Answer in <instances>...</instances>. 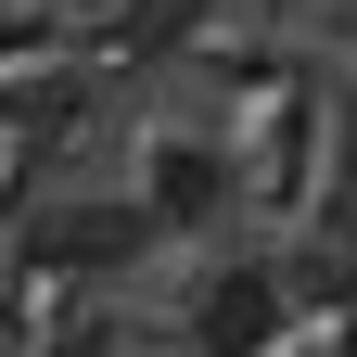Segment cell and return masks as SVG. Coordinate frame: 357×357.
Instances as JSON below:
<instances>
[{
	"mask_svg": "<svg viewBox=\"0 0 357 357\" xmlns=\"http://www.w3.org/2000/svg\"><path fill=\"white\" fill-rule=\"evenodd\" d=\"M38 13H64V26H102V13H115V0H38Z\"/></svg>",
	"mask_w": 357,
	"mask_h": 357,
	"instance_id": "obj_4",
	"label": "cell"
},
{
	"mask_svg": "<svg viewBox=\"0 0 357 357\" xmlns=\"http://www.w3.org/2000/svg\"><path fill=\"white\" fill-rule=\"evenodd\" d=\"M178 357H294L306 344V306L281 281V255H230V268H204L192 306H178Z\"/></svg>",
	"mask_w": 357,
	"mask_h": 357,
	"instance_id": "obj_1",
	"label": "cell"
},
{
	"mask_svg": "<svg viewBox=\"0 0 357 357\" xmlns=\"http://www.w3.org/2000/svg\"><path fill=\"white\" fill-rule=\"evenodd\" d=\"M141 255H153V230H141L128 192H64V204L26 217V281H115Z\"/></svg>",
	"mask_w": 357,
	"mask_h": 357,
	"instance_id": "obj_3",
	"label": "cell"
},
{
	"mask_svg": "<svg viewBox=\"0 0 357 357\" xmlns=\"http://www.w3.org/2000/svg\"><path fill=\"white\" fill-rule=\"evenodd\" d=\"M128 204H141V230L178 243V230H217V217L243 204V166L217 128H141V166H128Z\"/></svg>",
	"mask_w": 357,
	"mask_h": 357,
	"instance_id": "obj_2",
	"label": "cell"
}]
</instances>
